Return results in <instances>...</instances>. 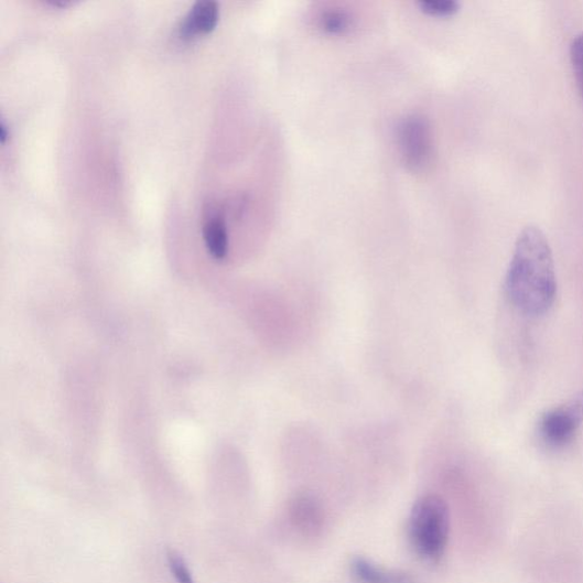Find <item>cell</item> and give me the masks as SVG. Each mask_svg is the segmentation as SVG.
I'll use <instances>...</instances> for the list:
<instances>
[{
    "mask_svg": "<svg viewBox=\"0 0 583 583\" xmlns=\"http://www.w3.org/2000/svg\"><path fill=\"white\" fill-rule=\"evenodd\" d=\"M401 148L407 163L421 168L427 163L431 150L430 127L420 117L407 119L401 127Z\"/></svg>",
    "mask_w": 583,
    "mask_h": 583,
    "instance_id": "277c9868",
    "label": "cell"
},
{
    "mask_svg": "<svg viewBox=\"0 0 583 583\" xmlns=\"http://www.w3.org/2000/svg\"><path fill=\"white\" fill-rule=\"evenodd\" d=\"M352 573L358 583H414L406 572L386 570L363 558L353 561Z\"/></svg>",
    "mask_w": 583,
    "mask_h": 583,
    "instance_id": "52a82bcc",
    "label": "cell"
},
{
    "mask_svg": "<svg viewBox=\"0 0 583 583\" xmlns=\"http://www.w3.org/2000/svg\"><path fill=\"white\" fill-rule=\"evenodd\" d=\"M420 8L428 15L444 18L457 13L460 3L456 0H424Z\"/></svg>",
    "mask_w": 583,
    "mask_h": 583,
    "instance_id": "30bf717a",
    "label": "cell"
},
{
    "mask_svg": "<svg viewBox=\"0 0 583 583\" xmlns=\"http://www.w3.org/2000/svg\"><path fill=\"white\" fill-rule=\"evenodd\" d=\"M219 21V7L213 0L197 2L183 19L179 33L185 41L213 32Z\"/></svg>",
    "mask_w": 583,
    "mask_h": 583,
    "instance_id": "5b68a950",
    "label": "cell"
},
{
    "mask_svg": "<svg viewBox=\"0 0 583 583\" xmlns=\"http://www.w3.org/2000/svg\"><path fill=\"white\" fill-rule=\"evenodd\" d=\"M215 210L214 205H210L205 215L203 239L209 255L220 261L227 258L229 239L224 217Z\"/></svg>",
    "mask_w": 583,
    "mask_h": 583,
    "instance_id": "8992f818",
    "label": "cell"
},
{
    "mask_svg": "<svg viewBox=\"0 0 583 583\" xmlns=\"http://www.w3.org/2000/svg\"><path fill=\"white\" fill-rule=\"evenodd\" d=\"M168 561L171 572H173L179 583H194L193 576L181 555L175 551H169Z\"/></svg>",
    "mask_w": 583,
    "mask_h": 583,
    "instance_id": "8fae6325",
    "label": "cell"
},
{
    "mask_svg": "<svg viewBox=\"0 0 583 583\" xmlns=\"http://www.w3.org/2000/svg\"><path fill=\"white\" fill-rule=\"evenodd\" d=\"M350 17L347 12L341 10L327 11L322 15V28L332 34H338L347 31L350 26Z\"/></svg>",
    "mask_w": 583,
    "mask_h": 583,
    "instance_id": "9c48e42d",
    "label": "cell"
},
{
    "mask_svg": "<svg viewBox=\"0 0 583 583\" xmlns=\"http://www.w3.org/2000/svg\"><path fill=\"white\" fill-rule=\"evenodd\" d=\"M505 290L514 306L526 315L541 316L552 307L558 292L555 262L539 227L528 226L518 236Z\"/></svg>",
    "mask_w": 583,
    "mask_h": 583,
    "instance_id": "6da1fadb",
    "label": "cell"
},
{
    "mask_svg": "<svg viewBox=\"0 0 583 583\" xmlns=\"http://www.w3.org/2000/svg\"><path fill=\"white\" fill-rule=\"evenodd\" d=\"M570 57L577 87L583 99V32L575 34L570 46Z\"/></svg>",
    "mask_w": 583,
    "mask_h": 583,
    "instance_id": "ba28073f",
    "label": "cell"
},
{
    "mask_svg": "<svg viewBox=\"0 0 583 583\" xmlns=\"http://www.w3.org/2000/svg\"><path fill=\"white\" fill-rule=\"evenodd\" d=\"M583 422V391L568 402L546 411L538 422V436L551 450L569 445Z\"/></svg>",
    "mask_w": 583,
    "mask_h": 583,
    "instance_id": "3957f363",
    "label": "cell"
},
{
    "mask_svg": "<svg viewBox=\"0 0 583 583\" xmlns=\"http://www.w3.org/2000/svg\"><path fill=\"white\" fill-rule=\"evenodd\" d=\"M450 529V509L441 497L423 496L411 508L408 522L409 540L422 559L436 561L443 555Z\"/></svg>",
    "mask_w": 583,
    "mask_h": 583,
    "instance_id": "7a4b0ae2",
    "label": "cell"
}]
</instances>
